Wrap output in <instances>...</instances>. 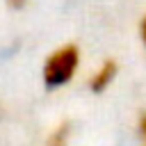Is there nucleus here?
I'll return each instance as SVG.
<instances>
[{"instance_id":"2","label":"nucleus","mask_w":146,"mask_h":146,"mask_svg":"<svg viewBox=\"0 0 146 146\" xmlns=\"http://www.w3.org/2000/svg\"><path fill=\"white\" fill-rule=\"evenodd\" d=\"M116 73H119V64H116L114 59H105V62L94 71V75L89 78V89H91L94 94L105 91V89L114 82Z\"/></svg>"},{"instance_id":"3","label":"nucleus","mask_w":146,"mask_h":146,"mask_svg":"<svg viewBox=\"0 0 146 146\" xmlns=\"http://www.w3.org/2000/svg\"><path fill=\"white\" fill-rule=\"evenodd\" d=\"M68 137H71V123H59L46 139V146H68Z\"/></svg>"},{"instance_id":"6","label":"nucleus","mask_w":146,"mask_h":146,"mask_svg":"<svg viewBox=\"0 0 146 146\" xmlns=\"http://www.w3.org/2000/svg\"><path fill=\"white\" fill-rule=\"evenodd\" d=\"M9 2H11L14 7H21V5H23V0H9Z\"/></svg>"},{"instance_id":"5","label":"nucleus","mask_w":146,"mask_h":146,"mask_svg":"<svg viewBox=\"0 0 146 146\" xmlns=\"http://www.w3.org/2000/svg\"><path fill=\"white\" fill-rule=\"evenodd\" d=\"M141 41H144V46H146V16H144V21H141Z\"/></svg>"},{"instance_id":"4","label":"nucleus","mask_w":146,"mask_h":146,"mask_svg":"<svg viewBox=\"0 0 146 146\" xmlns=\"http://www.w3.org/2000/svg\"><path fill=\"white\" fill-rule=\"evenodd\" d=\"M139 137H141V141L146 146V112L139 116Z\"/></svg>"},{"instance_id":"1","label":"nucleus","mask_w":146,"mask_h":146,"mask_svg":"<svg viewBox=\"0 0 146 146\" xmlns=\"http://www.w3.org/2000/svg\"><path fill=\"white\" fill-rule=\"evenodd\" d=\"M80 66V50L75 43H64L55 48L43 64V82L48 87H64L73 80Z\"/></svg>"}]
</instances>
